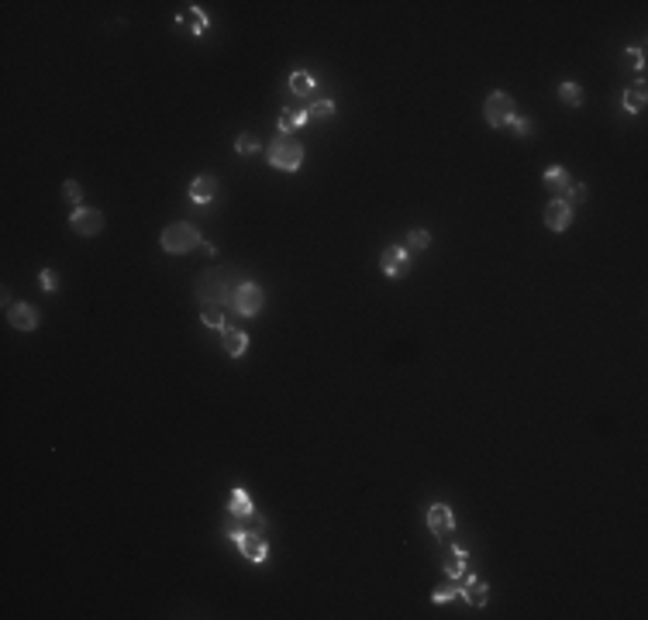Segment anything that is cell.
Returning <instances> with one entry per match:
<instances>
[{"label":"cell","instance_id":"obj_1","mask_svg":"<svg viewBox=\"0 0 648 620\" xmlns=\"http://www.w3.org/2000/svg\"><path fill=\"white\" fill-rule=\"evenodd\" d=\"M238 272L231 266H217V269L200 272V283H196V296H200V307L204 304H214V307H224L231 304V296L238 290Z\"/></svg>","mask_w":648,"mask_h":620},{"label":"cell","instance_id":"obj_2","mask_svg":"<svg viewBox=\"0 0 648 620\" xmlns=\"http://www.w3.org/2000/svg\"><path fill=\"white\" fill-rule=\"evenodd\" d=\"M162 252L169 255H183L190 252V249H196V245H204V238H200V231H196L190 221H176V224H169L166 231H162Z\"/></svg>","mask_w":648,"mask_h":620},{"label":"cell","instance_id":"obj_3","mask_svg":"<svg viewBox=\"0 0 648 620\" xmlns=\"http://www.w3.org/2000/svg\"><path fill=\"white\" fill-rule=\"evenodd\" d=\"M304 162V145L290 135H279L269 141V166L283 169V173H296Z\"/></svg>","mask_w":648,"mask_h":620},{"label":"cell","instance_id":"obj_4","mask_svg":"<svg viewBox=\"0 0 648 620\" xmlns=\"http://www.w3.org/2000/svg\"><path fill=\"white\" fill-rule=\"evenodd\" d=\"M228 538L238 544L241 559H249L252 565H266L269 562V544L262 541L259 531H241V527H228Z\"/></svg>","mask_w":648,"mask_h":620},{"label":"cell","instance_id":"obj_5","mask_svg":"<svg viewBox=\"0 0 648 620\" xmlns=\"http://www.w3.org/2000/svg\"><path fill=\"white\" fill-rule=\"evenodd\" d=\"M231 307H235V314H241V317H256L259 310H262V290H259L252 279H241L235 296H231Z\"/></svg>","mask_w":648,"mask_h":620},{"label":"cell","instance_id":"obj_6","mask_svg":"<svg viewBox=\"0 0 648 620\" xmlns=\"http://www.w3.org/2000/svg\"><path fill=\"white\" fill-rule=\"evenodd\" d=\"M483 114H487V124H490V128H507L511 117H514V100L507 97V94H490Z\"/></svg>","mask_w":648,"mask_h":620},{"label":"cell","instance_id":"obj_7","mask_svg":"<svg viewBox=\"0 0 648 620\" xmlns=\"http://www.w3.org/2000/svg\"><path fill=\"white\" fill-rule=\"evenodd\" d=\"M379 269H383V276H390V279L407 276V269H411V252H407L404 245L383 249V252H379Z\"/></svg>","mask_w":648,"mask_h":620},{"label":"cell","instance_id":"obj_8","mask_svg":"<svg viewBox=\"0 0 648 620\" xmlns=\"http://www.w3.org/2000/svg\"><path fill=\"white\" fill-rule=\"evenodd\" d=\"M73 231L83 234V238H94V234L104 231V214L94 211V207H73V217H69Z\"/></svg>","mask_w":648,"mask_h":620},{"label":"cell","instance_id":"obj_9","mask_svg":"<svg viewBox=\"0 0 648 620\" xmlns=\"http://www.w3.org/2000/svg\"><path fill=\"white\" fill-rule=\"evenodd\" d=\"M428 531H432L434 538H449L455 531V517L449 504H432L428 506Z\"/></svg>","mask_w":648,"mask_h":620},{"label":"cell","instance_id":"obj_10","mask_svg":"<svg viewBox=\"0 0 648 620\" xmlns=\"http://www.w3.org/2000/svg\"><path fill=\"white\" fill-rule=\"evenodd\" d=\"M572 224V204L569 200H562V196H555L549 207H545V228L552 231H566Z\"/></svg>","mask_w":648,"mask_h":620},{"label":"cell","instance_id":"obj_11","mask_svg":"<svg viewBox=\"0 0 648 620\" xmlns=\"http://www.w3.org/2000/svg\"><path fill=\"white\" fill-rule=\"evenodd\" d=\"M7 321H11V328H18V331H35L39 328V310L31 307V304H14V307L7 310Z\"/></svg>","mask_w":648,"mask_h":620},{"label":"cell","instance_id":"obj_12","mask_svg":"<svg viewBox=\"0 0 648 620\" xmlns=\"http://www.w3.org/2000/svg\"><path fill=\"white\" fill-rule=\"evenodd\" d=\"M459 596L469 603V606H483V603L490 600V586L483 579H476V576H466V586H459Z\"/></svg>","mask_w":648,"mask_h":620},{"label":"cell","instance_id":"obj_13","mask_svg":"<svg viewBox=\"0 0 648 620\" xmlns=\"http://www.w3.org/2000/svg\"><path fill=\"white\" fill-rule=\"evenodd\" d=\"M221 345H224V351L231 355V359H241L245 351H249V334L238 328H221Z\"/></svg>","mask_w":648,"mask_h":620},{"label":"cell","instance_id":"obj_14","mask_svg":"<svg viewBox=\"0 0 648 620\" xmlns=\"http://www.w3.org/2000/svg\"><path fill=\"white\" fill-rule=\"evenodd\" d=\"M542 183H545V186H549L555 196H566V190L572 186V179H569V173H566V166H549V169L542 173Z\"/></svg>","mask_w":648,"mask_h":620},{"label":"cell","instance_id":"obj_15","mask_svg":"<svg viewBox=\"0 0 648 620\" xmlns=\"http://www.w3.org/2000/svg\"><path fill=\"white\" fill-rule=\"evenodd\" d=\"M214 196H217L214 176H196L194 183H190V200H194V204H211Z\"/></svg>","mask_w":648,"mask_h":620},{"label":"cell","instance_id":"obj_16","mask_svg":"<svg viewBox=\"0 0 648 620\" xmlns=\"http://www.w3.org/2000/svg\"><path fill=\"white\" fill-rule=\"evenodd\" d=\"M228 510L235 514V517H252L256 514V506H252V496H249V489H241V486H235L231 489V496H228Z\"/></svg>","mask_w":648,"mask_h":620},{"label":"cell","instance_id":"obj_17","mask_svg":"<svg viewBox=\"0 0 648 620\" xmlns=\"http://www.w3.org/2000/svg\"><path fill=\"white\" fill-rule=\"evenodd\" d=\"M621 107H624L628 114H642V111H645V79H638L634 86H628V90H624Z\"/></svg>","mask_w":648,"mask_h":620},{"label":"cell","instance_id":"obj_18","mask_svg":"<svg viewBox=\"0 0 648 620\" xmlns=\"http://www.w3.org/2000/svg\"><path fill=\"white\" fill-rule=\"evenodd\" d=\"M311 117H307V111H279V135H294L296 128H304Z\"/></svg>","mask_w":648,"mask_h":620},{"label":"cell","instance_id":"obj_19","mask_svg":"<svg viewBox=\"0 0 648 620\" xmlns=\"http://www.w3.org/2000/svg\"><path fill=\"white\" fill-rule=\"evenodd\" d=\"M466 559H469L466 548H452L449 559H445V576H449V579H462V576H466Z\"/></svg>","mask_w":648,"mask_h":620},{"label":"cell","instance_id":"obj_20","mask_svg":"<svg viewBox=\"0 0 648 620\" xmlns=\"http://www.w3.org/2000/svg\"><path fill=\"white\" fill-rule=\"evenodd\" d=\"M290 90H294L296 97H311L314 94V76L304 73V69H296L294 76H290Z\"/></svg>","mask_w":648,"mask_h":620},{"label":"cell","instance_id":"obj_21","mask_svg":"<svg viewBox=\"0 0 648 620\" xmlns=\"http://www.w3.org/2000/svg\"><path fill=\"white\" fill-rule=\"evenodd\" d=\"M559 100H562V104H569V107H579V104H583V86H579V83H572V79H566V83L559 86Z\"/></svg>","mask_w":648,"mask_h":620},{"label":"cell","instance_id":"obj_22","mask_svg":"<svg viewBox=\"0 0 648 620\" xmlns=\"http://www.w3.org/2000/svg\"><path fill=\"white\" fill-rule=\"evenodd\" d=\"M200 321H204L207 328L221 331V328H224V310L214 307V304H204V307H200Z\"/></svg>","mask_w":648,"mask_h":620},{"label":"cell","instance_id":"obj_23","mask_svg":"<svg viewBox=\"0 0 648 620\" xmlns=\"http://www.w3.org/2000/svg\"><path fill=\"white\" fill-rule=\"evenodd\" d=\"M307 117H314V121H328V117H334V104H332V100H314V104L307 107Z\"/></svg>","mask_w":648,"mask_h":620},{"label":"cell","instance_id":"obj_24","mask_svg":"<svg viewBox=\"0 0 648 620\" xmlns=\"http://www.w3.org/2000/svg\"><path fill=\"white\" fill-rule=\"evenodd\" d=\"M235 152L238 155H256L259 152V138L256 135H238L235 138Z\"/></svg>","mask_w":648,"mask_h":620},{"label":"cell","instance_id":"obj_25","mask_svg":"<svg viewBox=\"0 0 648 620\" xmlns=\"http://www.w3.org/2000/svg\"><path fill=\"white\" fill-rule=\"evenodd\" d=\"M428 241H432V234L421 231V228H414L411 238H407V252H421V249H428Z\"/></svg>","mask_w":648,"mask_h":620},{"label":"cell","instance_id":"obj_26","mask_svg":"<svg viewBox=\"0 0 648 620\" xmlns=\"http://www.w3.org/2000/svg\"><path fill=\"white\" fill-rule=\"evenodd\" d=\"M39 283H41V290H45V293H56V290H59V272H56V269H41Z\"/></svg>","mask_w":648,"mask_h":620},{"label":"cell","instance_id":"obj_27","mask_svg":"<svg viewBox=\"0 0 648 620\" xmlns=\"http://www.w3.org/2000/svg\"><path fill=\"white\" fill-rule=\"evenodd\" d=\"M624 59H628L631 66L638 69V76L645 73V49H624Z\"/></svg>","mask_w":648,"mask_h":620},{"label":"cell","instance_id":"obj_28","mask_svg":"<svg viewBox=\"0 0 648 620\" xmlns=\"http://www.w3.org/2000/svg\"><path fill=\"white\" fill-rule=\"evenodd\" d=\"M62 196H66V200H69L73 207H79V200H83V190H79V183H73V179H69V183H62Z\"/></svg>","mask_w":648,"mask_h":620},{"label":"cell","instance_id":"obj_29","mask_svg":"<svg viewBox=\"0 0 648 620\" xmlns=\"http://www.w3.org/2000/svg\"><path fill=\"white\" fill-rule=\"evenodd\" d=\"M511 128H514V135H517V138H528L531 135V121H528V117H517V114H514L511 117Z\"/></svg>","mask_w":648,"mask_h":620},{"label":"cell","instance_id":"obj_30","mask_svg":"<svg viewBox=\"0 0 648 620\" xmlns=\"http://www.w3.org/2000/svg\"><path fill=\"white\" fill-rule=\"evenodd\" d=\"M459 596V586H445V589H438V593H432V603H449Z\"/></svg>","mask_w":648,"mask_h":620},{"label":"cell","instance_id":"obj_31","mask_svg":"<svg viewBox=\"0 0 648 620\" xmlns=\"http://www.w3.org/2000/svg\"><path fill=\"white\" fill-rule=\"evenodd\" d=\"M566 196H569L572 204H583V200L589 196V190L583 186V183H576V186H569V190H566ZM566 196H562V200H566Z\"/></svg>","mask_w":648,"mask_h":620}]
</instances>
